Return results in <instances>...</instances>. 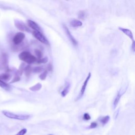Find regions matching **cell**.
Here are the masks:
<instances>
[{"label": "cell", "mask_w": 135, "mask_h": 135, "mask_svg": "<svg viewBox=\"0 0 135 135\" xmlns=\"http://www.w3.org/2000/svg\"><path fill=\"white\" fill-rule=\"evenodd\" d=\"M42 70H43V69L41 67H35V68L33 69L32 71L35 73H39V72H41L42 71Z\"/></svg>", "instance_id": "603a6c76"}, {"label": "cell", "mask_w": 135, "mask_h": 135, "mask_svg": "<svg viewBox=\"0 0 135 135\" xmlns=\"http://www.w3.org/2000/svg\"><path fill=\"white\" fill-rule=\"evenodd\" d=\"M3 63L5 68H8V57L6 54H4L2 58Z\"/></svg>", "instance_id": "5bb4252c"}, {"label": "cell", "mask_w": 135, "mask_h": 135, "mask_svg": "<svg viewBox=\"0 0 135 135\" xmlns=\"http://www.w3.org/2000/svg\"><path fill=\"white\" fill-rule=\"evenodd\" d=\"M27 132V129L25 128H23L22 130H20L17 134L15 135H24Z\"/></svg>", "instance_id": "cb8c5ba5"}, {"label": "cell", "mask_w": 135, "mask_h": 135, "mask_svg": "<svg viewBox=\"0 0 135 135\" xmlns=\"http://www.w3.org/2000/svg\"><path fill=\"white\" fill-rule=\"evenodd\" d=\"M3 114L4 115L10 119H16L19 120H26L30 118L29 115H25V114H17L8 111H3Z\"/></svg>", "instance_id": "7a4b0ae2"}, {"label": "cell", "mask_w": 135, "mask_h": 135, "mask_svg": "<svg viewBox=\"0 0 135 135\" xmlns=\"http://www.w3.org/2000/svg\"><path fill=\"white\" fill-rule=\"evenodd\" d=\"M109 119H110V117L109 116H107L101 118L100 120V122L103 125H105L108 123Z\"/></svg>", "instance_id": "ac0fdd59"}, {"label": "cell", "mask_w": 135, "mask_h": 135, "mask_svg": "<svg viewBox=\"0 0 135 135\" xmlns=\"http://www.w3.org/2000/svg\"><path fill=\"white\" fill-rule=\"evenodd\" d=\"M132 50L133 51V52H134L135 50V45H134V41H133L132 42Z\"/></svg>", "instance_id": "83f0119b"}, {"label": "cell", "mask_w": 135, "mask_h": 135, "mask_svg": "<svg viewBox=\"0 0 135 135\" xmlns=\"http://www.w3.org/2000/svg\"><path fill=\"white\" fill-rule=\"evenodd\" d=\"M11 78V76L8 73H3L0 75V80H4L5 81H9Z\"/></svg>", "instance_id": "e0dca14e"}, {"label": "cell", "mask_w": 135, "mask_h": 135, "mask_svg": "<svg viewBox=\"0 0 135 135\" xmlns=\"http://www.w3.org/2000/svg\"><path fill=\"white\" fill-rule=\"evenodd\" d=\"M20 76H16L15 77V78H14V79H13L12 81L11 82V83H14V82H18L19 81H20Z\"/></svg>", "instance_id": "484cf974"}, {"label": "cell", "mask_w": 135, "mask_h": 135, "mask_svg": "<svg viewBox=\"0 0 135 135\" xmlns=\"http://www.w3.org/2000/svg\"><path fill=\"white\" fill-rule=\"evenodd\" d=\"M97 124L96 122H93L91 124L89 128H91V129H93V128H95L97 127Z\"/></svg>", "instance_id": "4316f807"}, {"label": "cell", "mask_w": 135, "mask_h": 135, "mask_svg": "<svg viewBox=\"0 0 135 135\" xmlns=\"http://www.w3.org/2000/svg\"><path fill=\"white\" fill-rule=\"evenodd\" d=\"M25 36L22 32H18L14 36L13 39V42L15 45L21 44L24 40Z\"/></svg>", "instance_id": "277c9868"}, {"label": "cell", "mask_w": 135, "mask_h": 135, "mask_svg": "<svg viewBox=\"0 0 135 135\" xmlns=\"http://www.w3.org/2000/svg\"><path fill=\"white\" fill-rule=\"evenodd\" d=\"M0 87L5 90H9L10 88V87L8 84L5 83L1 80H0Z\"/></svg>", "instance_id": "2e32d148"}, {"label": "cell", "mask_w": 135, "mask_h": 135, "mask_svg": "<svg viewBox=\"0 0 135 135\" xmlns=\"http://www.w3.org/2000/svg\"><path fill=\"white\" fill-rule=\"evenodd\" d=\"M90 78H91V73L90 72V73H89L88 76V77H87L86 79L85 80V82H84V83H83V85L82 86L81 89V91H80V94H79V97H78L77 100L79 99H80V98H81V97H82V96L83 95V94H84V93H85V91H86V87H87V86L88 82L89 80H90Z\"/></svg>", "instance_id": "ba28073f"}, {"label": "cell", "mask_w": 135, "mask_h": 135, "mask_svg": "<svg viewBox=\"0 0 135 135\" xmlns=\"http://www.w3.org/2000/svg\"><path fill=\"white\" fill-rule=\"evenodd\" d=\"M35 53L37 57V60H39L40 59H42V53L41 50H40L39 49H36L35 50Z\"/></svg>", "instance_id": "d6986e66"}, {"label": "cell", "mask_w": 135, "mask_h": 135, "mask_svg": "<svg viewBox=\"0 0 135 135\" xmlns=\"http://www.w3.org/2000/svg\"><path fill=\"white\" fill-rule=\"evenodd\" d=\"M48 58H42L41 59H40L39 60H38L37 63L38 64H40V63H45L47 62H48Z\"/></svg>", "instance_id": "7402d4cb"}, {"label": "cell", "mask_w": 135, "mask_h": 135, "mask_svg": "<svg viewBox=\"0 0 135 135\" xmlns=\"http://www.w3.org/2000/svg\"><path fill=\"white\" fill-rule=\"evenodd\" d=\"M70 85L69 82H67L66 84V86L64 88V89L63 90V91L61 92V96L62 97H65L66 94L68 93L69 90H70Z\"/></svg>", "instance_id": "8fae6325"}, {"label": "cell", "mask_w": 135, "mask_h": 135, "mask_svg": "<svg viewBox=\"0 0 135 135\" xmlns=\"http://www.w3.org/2000/svg\"><path fill=\"white\" fill-rule=\"evenodd\" d=\"M83 119L86 120H89L91 119V117L89 114V113H86L84 114V115H83Z\"/></svg>", "instance_id": "d4e9b609"}, {"label": "cell", "mask_w": 135, "mask_h": 135, "mask_svg": "<svg viewBox=\"0 0 135 135\" xmlns=\"http://www.w3.org/2000/svg\"><path fill=\"white\" fill-rule=\"evenodd\" d=\"M86 16V13L83 11H81L78 13V17L79 18L83 20Z\"/></svg>", "instance_id": "ffe728a7"}, {"label": "cell", "mask_w": 135, "mask_h": 135, "mask_svg": "<svg viewBox=\"0 0 135 135\" xmlns=\"http://www.w3.org/2000/svg\"><path fill=\"white\" fill-rule=\"evenodd\" d=\"M63 28L64 30V31L65 32V34L66 36L68 37V38H69V39L70 40V41L72 42V43L74 45H78V42L77 40L75 39L72 35H71V33L70 32V31H69V30L68 29V28H67V26L65 25H63Z\"/></svg>", "instance_id": "5b68a950"}, {"label": "cell", "mask_w": 135, "mask_h": 135, "mask_svg": "<svg viewBox=\"0 0 135 135\" xmlns=\"http://www.w3.org/2000/svg\"><path fill=\"white\" fill-rule=\"evenodd\" d=\"M33 35L38 40L41 42V43L49 45V42L48 41V39L46 38V37L43 35L41 32H38V31H33Z\"/></svg>", "instance_id": "3957f363"}, {"label": "cell", "mask_w": 135, "mask_h": 135, "mask_svg": "<svg viewBox=\"0 0 135 135\" xmlns=\"http://www.w3.org/2000/svg\"><path fill=\"white\" fill-rule=\"evenodd\" d=\"M33 69L32 68V67L30 65H27L26 67H25L24 68V72L25 74L26 77H29L31 75V72H32Z\"/></svg>", "instance_id": "7c38bea8"}, {"label": "cell", "mask_w": 135, "mask_h": 135, "mask_svg": "<svg viewBox=\"0 0 135 135\" xmlns=\"http://www.w3.org/2000/svg\"><path fill=\"white\" fill-rule=\"evenodd\" d=\"M48 69V70H49V71H51V70H52V66H51V65L50 64L49 65Z\"/></svg>", "instance_id": "f1b7e54d"}, {"label": "cell", "mask_w": 135, "mask_h": 135, "mask_svg": "<svg viewBox=\"0 0 135 135\" xmlns=\"http://www.w3.org/2000/svg\"><path fill=\"white\" fill-rule=\"evenodd\" d=\"M15 25L16 28L22 31H26L30 32V29L26 26V25L23 23L22 21H15Z\"/></svg>", "instance_id": "8992f818"}, {"label": "cell", "mask_w": 135, "mask_h": 135, "mask_svg": "<svg viewBox=\"0 0 135 135\" xmlns=\"http://www.w3.org/2000/svg\"><path fill=\"white\" fill-rule=\"evenodd\" d=\"M49 135H52V134H49Z\"/></svg>", "instance_id": "f546056e"}, {"label": "cell", "mask_w": 135, "mask_h": 135, "mask_svg": "<svg viewBox=\"0 0 135 135\" xmlns=\"http://www.w3.org/2000/svg\"><path fill=\"white\" fill-rule=\"evenodd\" d=\"M27 23L30 28H31L35 31H38V32H41V28H40V26L35 21H32L31 20H28L27 21Z\"/></svg>", "instance_id": "52a82bcc"}, {"label": "cell", "mask_w": 135, "mask_h": 135, "mask_svg": "<svg viewBox=\"0 0 135 135\" xmlns=\"http://www.w3.org/2000/svg\"><path fill=\"white\" fill-rule=\"evenodd\" d=\"M121 95L120 94V92H119L117 94V95L116 96L115 99H114V102H113V107H114V108H116L117 107L118 103H119V101L120 99V98H121Z\"/></svg>", "instance_id": "9a60e30c"}, {"label": "cell", "mask_w": 135, "mask_h": 135, "mask_svg": "<svg viewBox=\"0 0 135 135\" xmlns=\"http://www.w3.org/2000/svg\"><path fill=\"white\" fill-rule=\"evenodd\" d=\"M70 25L73 28H78V27L81 26L82 25V23L80 20L73 19L70 22Z\"/></svg>", "instance_id": "30bf717a"}, {"label": "cell", "mask_w": 135, "mask_h": 135, "mask_svg": "<svg viewBox=\"0 0 135 135\" xmlns=\"http://www.w3.org/2000/svg\"><path fill=\"white\" fill-rule=\"evenodd\" d=\"M119 30L120 31H121V32H123L125 35L128 36L130 39L132 40V41H134L133 34H132V32L130 30L128 29L123 28H120V27H119Z\"/></svg>", "instance_id": "9c48e42d"}, {"label": "cell", "mask_w": 135, "mask_h": 135, "mask_svg": "<svg viewBox=\"0 0 135 135\" xmlns=\"http://www.w3.org/2000/svg\"><path fill=\"white\" fill-rule=\"evenodd\" d=\"M19 58L23 62L28 64H32L37 61V59L35 56H34L30 52L27 51H23L21 52L19 55Z\"/></svg>", "instance_id": "6da1fadb"}, {"label": "cell", "mask_w": 135, "mask_h": 135, "mask_svg": "<svg viewBox=\"0 0 135 135\" xmlns=\"http://www.w3.org/2000/svg\"><path fill=\"white\" fill-rule=\"evenodd\" d=\"M42 88V85L41 83H37L35 86H33L32 87L30 88V90L32 91H37L40 90Z\"/></svg>", "instance_id": "4fadbf2b"}, {"label": "cell", "mask_w": 135, "mask_h": 135, "mask_svg": "<svg viewBox=\"0 0 135 135\" xmlns=\"http://www.w3.org/2000/svg\"><path fill=\"white\" fill-rule=\"evenodd\" d=\"M47 74H48V72H47V71H45L39 76V78L42 80H44L46 78Z\"/></svg>", "instance_id": "44dd1931"}]
</instances>
